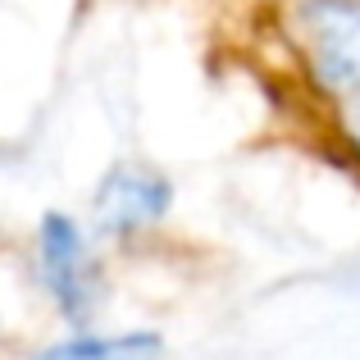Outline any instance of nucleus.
Wrapping results in <instances>:
<instances>
[{"instance_id": "nucleus-3", "label": "nucleus", "mask_w": 360, "mask_h": 360, "mask_svg": "<svg viewBox=\"0 0 360 360\" xmlns=\"http://www.w3.org/2000/svg\"><path fill=\"white\" fill-rule=\"evenodd\" d=\"M169 196H174L169 183L150 169H115L96 187V224L115 238H128V233L165 219Z\"/></svg>"}, {"instance_id": "nucleus-4", "label": "nucleus", "mask_w": 360, "mask_h": 360, "mask_svg": "<svg viewBox=\"0 0 360 360\" xmlns=\"http://www.w3.org/2000/svg\"><path fill=\"white\" fill-rule=\"evenodd\" d=\"M160 352L155 333H123V338H69L51 347L41 360H150Z\"/></svg>"}, {"instance_id": "nucleus-1", "label": "nucleus", "mask_w": 360, "mask_h": 360, "mask_svg": "<svg viewBox=\"0 0 360 360\" xmlns=\"http://www.w3.org/2000/svg\"><path fill=\"white\" fill-rule=\"evenodd\" d=\"M283 32L338 141L360 160V0H288Z\"/></svg>"}, {"instance_id": "nucleus-2", "label": "nucleus", "mask_w": 360, "mask_h": 360, "mask_svg": "<svg viewBox=\"0 0 360 360\" xmlns=\"http://www.w3.org/2000/svg\"><path fill=\"white\" fill-rule=\"evenodd\" d=\"M37 260H41V278L51 288L60 315L73 328H82L96 306V264L87 255L78 224L69 214H46L41 233H37Z\"/></svg>"}]
</instances>
